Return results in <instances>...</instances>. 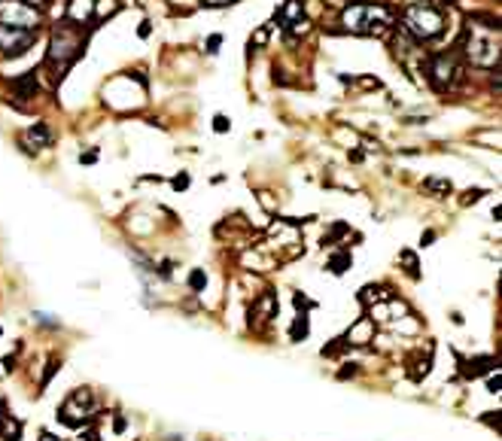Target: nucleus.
<instances>
[{"label":"nucleus","instance_id":"1","mask_svg":"<svg viewBox=\"0 0 502 441\" xmlns=\"http://www.w3.org/2000/svg\"><path fill=\"white\" fill-rule=\"evenodd\" d=\"M82 46H86V37H82V27L77 22H70L67 18V22L55 25L52 40H49V52H46V67L52 70L55 79H61L64 70L79 58Z\"/></svg>","mask_w":502,"mask_h":441},{"label":"nucleus","instance_id":"2","mask_svg":"<svg viewBox=\"0 0 502 441\" xmlns=\"http://www.w3.org/2000/svg\"><path fill=\"white\" fill-rule=\"evenodd\" d=\"M487 25H478L469 18L465 25V58L475 67H493L499 61V22L490 15H484Z\"/></svg>","mask_w":502,"mask_h":441},{"label":"nucleus","instance_id":"3","mask_svg":"<svg viewBox=\"0 0 502 441\" xmlns=\"http://www.w3.org/2000/svg\"><path fill=\"white\" fill-rule=\"evenodd\" d=\"M402 31L417 43L435 40V37L444 31V13L432 0H417V4H411L405 13H402Z\"/></svg>","mask_w":502,"mask_h":441},{"label":"nucleus","instance_id":"4","mask_svg":"<svg viewBox=\"0 0 502 441\" xmlns=\"http://www.w3.org/2000/svg\"><path fill=\"white\" fill-rule=\"evenodd\" d=\"M341 25L350 34L362 37H378L392 25V13L383 4H353L341 13Z\"/></svg>","mask_w":502,"mask_h":441},{"label":"nucleus","instance_id":"5","mask_svg":"<svg viewBox=\"0 0 502 441\" xmlns=\"http://www.w3.org/2000/svg\"><path fill=\"white\" fill-rule=\"evenodd\" d=\"M0 25L22 27V31H37L43 25V15L37 6H27L22 0H0Z\"/></svg>","mask_w":502,"mask_h":441},{"label":"nucleus","instance_id":"6","mask_svg":"<svg viewBox=\"0 0 502 441\" xmlns=\"http://www.w3.org/2000/svg\"><path fill=\"white\" fill-rule=\"evenodd\" d=\"M91 411H95V396H91V390H73L58 411V420L67 426H82Z\"/></svg>","mask_w":502,"mask_h":441},{"label":"nucleus","instance_id":"7","mask_svg":"<svg viewBox=\"0 0 502 441\" xmlns=\"http://www.w3.org/2000/svg\"><path fill=\"white\" fill-rule=\"evenodd\" d=\"M460 61H456L454 52H444V55H435L432 64H429V77H432V86L438 91H447L456 86V79H460Z\"/></svg>","mask_w":502,"mask_h":441},{"label":"nucleus","instance_id":"8","mask_svg":"<svg viewBox=\"0 0 502 441\" xmlns=\"http://www.w3.org/2000/svg\"><path fill=\"white\" fill-rule=\"evenodd\" d=\"M37 31H22V27L0 25V55L4 58H18L34 46Z\"/></svg>","mask_w":502,"mask_h":441},{"label":"nucleus","instance_id":"9","mask_svg":"<svg viewBox=\"0 0 502 441\" xmlns=\"http://www.w3.org/2000/svg\"><path fill=\"white\" fill-rule=\"evenodd\" d=\"M274 314H277V296H274V292H262V296L253 301V308H250V326L268 323Z\"/></svg>","mask_w":502,"mask_h":441},{"label":"nucleus","instance_id":"10","mask_svg":"<svg viewBox=\"0 0 502 441\" xmlns=\"http://www.w3.org/2000/svg\"><path fill=\"white\" fill-rule=\"evenodd\" d=\"M22 140L31 143L34 150H46V146L52 143V131H49V125H46V122H34V125L25 131Z\"/></svg>","mask_w":502,"mask_h":441},{"label":"nucleus","instance_id":"11","mask_svg":"<svg viewBox=\"0 0 502 441\" xmlns=\"http://www.w3.org/2000/svg\"><path fill=\"white\" fill-rule=\"evenodd\" d=\"M371 332H374V320L371 317H362L359 323L347 332V341L344 344H365V341H371Z\"/></svg>","mask_w":502,"mask_h":441},{"label":"nucleus","instance_id":"12","mask_svg":"<svg viewBox=\"0 0 502 441\" xmlns=\"http://www.w3.org/2000/svg\"><path fill=\"white\" fill-rule=\"evenodd\" d=\"M9 88H13L18 98H34V95H37V73L27 70L25 77H18V79L9 82Z\"/></svg>","mask_w":502,"mask_h":441},{"label":"nucleus","instance_id":"13","mask_svg":"<svg viewBox=\"0 0 502 441\" xmlns=\"http://www.w3.org/2000/svg\"><path fill=\"white\" fill-rule=\"evenodd\" d=\"M91 13H95V0H70L67 6V18L77 25H82V18H88Z\"/></svg>","mask_w":502,"mask_h":441},{"label":"nucleus","instance_id":"14","mask_svg":"<svg viewBox=\"0 0 502 441\" xmlns=\"http://www.w3.org/2000/svg\"><path fill=\"white\" fill-rule=\"evenodd\" d=\"M423 189L429 192V195H435V198H444V195H451V192H454V183L447 180V177H426L423 180Z\"/></svg>","mask_w":502,"mask_h":441},{"label":"nucleus","instance_id":"15","mask_svg":"<svg viewBox=\"0 0 502 441\" xmlns=\"http://www.w3.org/2000/svg\"><path fill=\"white\" fill-rule=\"evenodd\" d=\"M18 435H22V423L9 420L4 411H0V441H18Z\"/></svg>","mask_w":502,"mask_h":441},{"label":"nucleus","instance_id":"16","mask_svg":"<svg viewBox=\"0 0 502 441\" xmlns=\"http://www.w3.org/2000/svg\"><path fill=\"white\" fill-rule=\"evenodd\" d=\"M490 369H493V360H490V356H481V360H469V362H465L463 374H465V378H478V374L490 371Z\"/></svg>","mask_w":502,"mask_h":441},{"label":"nucleus","instance_id":"17","mask_svg":"<svg viewBox=\"0 0 502 441\" xmlns=\"http://www.w3.org/2000/svg\"><path fill=\"white\" fill-rule=\"evenodd\" d=\"M350 253H335L332 256V259H329V271H332L335 274V277H341V274L347 271V268H350Z\"/></svg>","mask_w":502,"mask_h":441},{"label":"nucleus","instance_id":"18","mask_svg":"<svg viewBox=\"0 0 502 441\" xmlns=\"http://www.w3.org/2000/svg\"><path fill=\"white\" fill-rule=\"evenodd\" d=\"M301 18V0H289L286 4V9L280 13V22H283V27H289L292 22H298Z\"/></svg>","mask_w":502,"mask_h":441},{"label":"nucleus","instance_id":"19","mask_svg":"<svg viewBox=\"0 0 502 441\" xmlns=\"http://www.w3.org/2000/svg\"><path fill=\"white\" fill-rule=\"evenodd\" d=\"M119 13V0H95V15L104 18V15H116Z\"/></svg>","mask_w":502,"mask_h":441},{"label":"nucleus","instance_id":"20","mask_svg":"<svg viewBox=\"0 0 502 441\" xmlns=\"http://www.w3.org/2000/svg\"><path fill=\"white\" fill-rule=\"evenodd\" d=\"M399 259H402V262H405V265H408V268H405V271L411 274V277H420V271H417V259H414V253H411V250H402V253H399Z\"/></svg>","mask_w":502,"mask_h":441},{"label":"nucleus","instance_id":"21","mask_svg":"<svg viewBox=\"0 0 502 441\" xmlns=\"http://www.w3.org/2000/svg\"><path fill=\"white\" fill-rule=\"evenodd\" d=\"M305 335H308V317L301 314V317L296 320V323H292V341H301Z\"/></svg>","mask_w":502,"mask_h":441},{"label":"nucleus","instance_id":"22","mask_svg":"<svg viewBox=\"0 0 502 441\" xmlns=\"http://www.w3.org/2000/svg\"><path fill=\"white\" fill-rule=\"evenodd\" d=\"M189 287L195 289V292H198V289H204V287H207V274L201 271V268H195V271L189 274Z\"/></svg>","mask_w":502,"mask_h":441},{"label":"nucleus","instance_id":"23","mask_svg":"<svg viewBox=\"0 0 502 441\" xmlns=\"http://www.w3.org/2000/svg\"><path fill=\"white\" fill-rule=\"evenodd\" d=\"M213 131L216 134H225V131H232V119L223 116V113H216L213 116Z\"/></svg>","mask_w":502,"mask_h":441},{"label":"nucleus","instance_id":"24","mask_svg":"<svg viewBox=\"0 0 502 441\" xmlns=\"http://www.w3.org/2000/svg\"><path fill=\"white\" fill-rule=\"evenodd\" d=\"M219 46H223V34H210L207 37V55H216Z\"/></svg>","mask_w":502,"mask_h":441},{"label":"nucleus","instance_id":"25","mask_svg":"<svg viewBox=\"0 0 502 441\" xmlns=\"http://www.w3.org/2000/svg\"><path fill=\"white\" fill-rule=\"evenodd\" d=\"M34 320H37V323H40V326L58 329V320H49V314H43V310H37V314H34Z\"/></svg>","mask_w":502,"mask_h":441},{"label":"nucleus","instance_id":"26","mask_svg":"<svg viewBox=\"0 0 502 441\" xmlns=\"http://www.w3.org/2000/svg\"><path fill=\"white\" fill-rule=\"evenodd\" d=\"M171 186L177 189V192H183V189H189V173H177V177L171 180Z\"/></svg>","mask_w":502,"mask_h":441},{"label":"nucleus","instance_id":"27","mask_svg":"<svg viewBox=\"0 0 502 441\" xmlns=\"http://www.w3.org/2000/svg\"><path fill=\"white\" fill-rule=\"evenodd\" d=\"M487 390H490V393H499V390H502V374H499V369H496V374H490V378H487Z\"/></svg>","mask_w":502,"mask_h":441},{"label":"nucleus","instance_id":"28","mask_svg":"<svg viewBox=\"0 0 502 441\" xmlns=\"http://www.w3.org/2000/svg\"><path fill=\"white\" fill-rule=\"evenodd\" d=\"M58 369H61V362H58V360H52V362H49V369H46V374H43V387L52 381V374L58 371Z\"/></svg>","mask_w":502,"mask_h":441},{"label":"nucleus","instance_id":"29","mask_svg":"<svg viewBox=\"0 0 502 441\" xmlns=\"http://www.w3.org/2000/svg\"><path fill=\"white\" fill-rule=\"evenodd\" d=\"M95 162H98V150H88L79 155V164H95Z\"/></svg>","mask_w":502,"mask_h":441},{"label":"nucleus","instance_id":"30","mask_svg":"<svg viewBox=\"0 0 502 441\" xmlns=\"http://www.w3.org/2000/svg\"><path fill=\"white\" fill-rule=\"evenodd\" d=\"M484 195V189H469L465 192V198H463V204H472V201H478Z\"/></svg>","mask_w":502,"mask_h":441},{"label":"nucleus","instance_id":"31","mask_svg":"<svg viewBox=\"0 0 502 441\" xmlns=\"http://www.w3.org/2000/svg\"><path fill=\"white\" fill-rule=\"evenodd\" d=\"M265 40H268V27H262V31H259V34H256L253 40H250V46H262Z\"/></svg>","mask_w":502,"mask_h":441},{"label":"nucleus","instance_id":"32","mask_svg":"<svg viewBox=\"0 0 502 441\" xmlns=\"http://www.w3.org/2000/svg\"><path fill=\"white\" fill-rule=\"evenodd\" d=\"M150 34H152V25H150V22H140V27H137V37H140V40H146Z\"/></svg>","mask_w":502,"mask_h":441},{"label":"nucleus","instance_id":"33","mask_svg":"<svg viewBox=\"0 0 502 441\" xmlns=\"http://www.w3.org/2000/svg\"><path fill=\"white\" fill-rule=\"evenodd\" d=\"M435 241V232H432V228H429V232H423V235H420V244H423V246H429V244H432Z\"/></svg>","mask_w":502,"mask_h":441},{"label":"nucleus","instance_id":"34","mask_svg":"<svg viewBox=\"0 0 502 441\" xmlns=\"http://www.w3.org/2000/svg\"><path fill=\"white\" fill-rule=\"evenodd\" d=\"M228 4H237V0H204V6H228Z\"/></svg>","mask_w":502,"mask_h":441},{"label":"nucleus","instance_id":"35","mask_svg":"<svg viewBox=\"0 0 502 441\" xmlns=\"http://www.w3.org/2000/svg\"><path fill=\"white\" fill-rule=\"evenodd\" d=\"M22 4H27V6H46L49 0H22Z\"/></svg>","mask_w":502,"mask_h":441},{"label":"nucleus","instance_id":"36","mask_svg":"<svg viewBox=\"0 0 502 441\" xmlns=\"http://www.w3.org/2000/svg\"><path fill=\"white\" fill-rule=\"evenodd\" d=\"M40 441H58V438H52L49 433H43V438H40Z\"/></svg>","mask_w":502,"mask_h":441},{"label":"nucleus","instance_id":"37","mask_svg":"<svg viewBox=\"0 0 502 441\" xmlns=\"http://www.w3.org/2000/svg\"><path fill=\"white\" fill-rule=\"evenodd\" d=\"M0 335H4V329H0Z\"/></svg>","mask_w":502,"mask_h":441}]
</instances>
